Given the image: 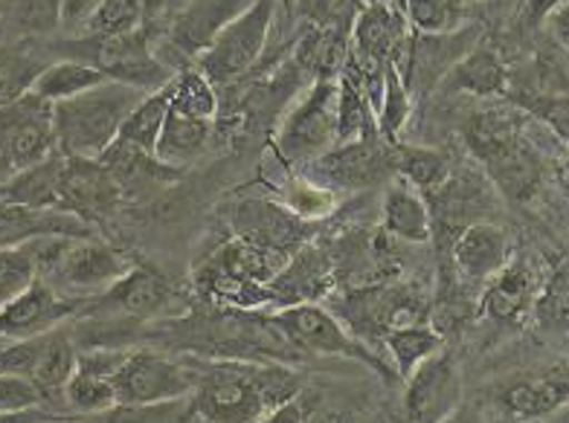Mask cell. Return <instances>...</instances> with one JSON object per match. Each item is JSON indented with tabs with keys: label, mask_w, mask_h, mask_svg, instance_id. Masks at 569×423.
<instances>
[{
	"label": "cell",
	"mask_w": 569,
	"mask_h": 423,
	"mask_svg": "<svg viewBox=\"0 0 569 423\" xmlns=\"http://www.w3.org/2000/svg\"><path fill=\"white\" fill-rule=\"evenodd\" d=\"M38 279L36 259H32L30 244L9 246L0 250V311L18 299L23 290Z\"/></svg>",
	"instance_id": "42"
},
{
	"label": "cell",
	"mask_w": 569,
	"mask_h": 423,
	"mask_svg": "<svg viewBox=\"0 0 569 423\" xmlns=\"http://www.w3.org/2000/svg\"><path fill=\"white\" fill-rule=\"evenodd\" d=\"M563 7H569V0H526L523 12H520V23H523L526 30H538Z\"/></svg>",
	"instance_id": "47"
},
{
	"label": "cell",
	"mask_w": 569,
	"mask_h": 423,
	"mask_svg": "<svg viewBox=\"0 0 569 423\" xmlns=\"http://www.w3.org/2000/svg\"><path fill=\"white\" fill-rule=\"evenodd\" d=\"M279 0H253L232 23H227L221 36L196 59V68L210 79L216 88H230L256 68L268 47L270 30L277 21Z\"/></svg>",
	"instance_id": "5"
},
{
	"label": "cell",
	"mask_w": 569,
	"mask_h": 423,
	"mask_svg": "<svg viewBox=\"0 0 569 423\" xmlns=\"http://www.w3.org/2000/svg\"><path fill=\"white\" fill-rule=\"evenodd\" d=\"M166 117H169V90L163 88V90H154V93H146V97L134 104V111L126 117L117 140L154 154L160 131H163L166 125Z\"/></svg>",
	"instance_id": "35"
},
{
	"label": "cell",
	"mask_w": 569,
	"mask_h": 423,
	"mask_svg": "<svg viewBox=\"0 0 569 423\" xmlns=\"http://www.w3.org/2000/svg\"><path fill=\"white\" fill-rule=\"evenodd\" d=\"M259 423H306V412H302L300 401H288L268 412Z\"/></svg>",
	"instance_id": "48"
},
{
	"label": "cell",
	"mask_w": 569,
	"mask_h": 423,
	"mask_svg": "<svg viewBox=\"0 0 569 423\" xmlns=\"http://www.w3.org/2000/svg\"><path fill=\"white\" fill-rule=\"evenodd\" d=\"M465 142L471 154L486 165L488 178L509 201L523 203L538 192L543 163L526 142L520 119L509 111H480L465 125Z\"/></svg>",
	"instance_id": "2"
},
{
	"label": "cell",
	"mask_w": 569,
	"mask_h": 423,
	"mask_svg": "<svg viewBox=\"0 0 569 423\" xmlns=\"http://www.w3.org/2000/svg\"><path fill=\"white\" fill-rule=\"evenodd\" d=\"M383 345L390 351V356L396 360L398 377H410L427 356H433L436 351H442V334L425 325H410V328H398V331H390L383 336Z\"/></svg>",
	"instance_id": "37"
},
{
	"label": "cell",
	"mask_w": 569,
	"mask_h": 423,
	"mask_svg": "<svg viewBox=\"0 0 569 423\" xmlns=\"http://www.w3.org/2000/svg\"><path fill=\"white\" fill-rule=\"evenodd\" d=\"M99 163L106 165L111 171V178L120 183L126 201L149 198V194L169 189L183 178V169L166 165L163 160H158V154H149V151L128 145L122 140H113L111 149L99 157Z\"/></svg>",
	"instance_id": "18"
},
{
	"label": "cell",
	"mask_w": 569,
	"mask_h": 423,
	"mask_svg": "<svg viewBox=\"0 0 569 423\" xmlns=\"http://www.w3.org/2000/svg\"><path fill=\"white\" fill-rule=\"evenodd\" d=\"M117 406H163L196 392L198 374L180 369L154 351H126L120 369L111 377Z\"/></svg>",
	"instance_id": "10"
},
{
	"label": "cell",
	"mask_w": 569,
	"mask_h": 423,
	"mask_svg": "<svg viewBox=\"0 0 569 423\" xmlns=\"http://www.w3.org/2000/svg\"><path fill=\"white\" fill-rule=\"evenodd\" d=\"M142 97L146 93L131 84L102 82L79 97L56 102L53 122L61 154L99 160L120 137L122 122Z\"/></svg>",
	"instance_id": "3"
},
{
	"label": "cell",
	"mask_w": 569,
	"mask_h": 423,
	"mask_svg": "<svg viewBox=\"0 0 569 423\" xmlns=\"http://www.w3.org/2000/svg\"><path fill=\"white\" fill-rule=\"evenodd\" d=\"M250 3L253 0H192L172 18L169 44L178 50L180 59L196 61L203 50H210L227 23L236 21Z\"/></svg>",
	"instance_id": "16"
},
{
	"label": "cell",
	"mask_w": 569,
	"mask_h": 423,
	"mask_svg": "<svg viewBox=\"0 0 569 423\" xmlns=\"http://www.w3.org/2000/svg\"><path fill=\"white\" fill-rule=\"evenodd\" d=\"M76 47H82L79 61L97 68L108 82H122L142 93H154L172 82V68L154 56L149 47L146 30L128 32V36L108 38H79Z\"/></svg>",
	"instance_id": "8"
},
{
	"label": "cell",
	"mask_w": 569,
	"mask_h": 423,
	"mask_svg": "<svg viewBox=\"0 0 569 423\" xmlns=\"http://www.w3.org/2000/svg\"><path fill=\"white\" fill-rule=\"evenodd\" d=\"M462 401V374L457 356L436 351L407 377L405 412L410 423H448Z\"/></svg>",
	"instance_id": "12"
},
{
	"label": "cell",
	"mask_w": 569,
	"mask_h": 423,
	"mask_svg": "<svg viewBox=\"0 0 569 423\" xmlns=\"http://www.w3.org/2000/svg\"><path fill=\"white\" fill-rule=\"evenodd\" d=\"M390 174H396L390 142H383L381 137H363V140L338 142L335 149L311 160L306 180L326 192L335 189L360 192V189L381 187Z\"/></svg>",
	"instance_id": "11"
},
{
	"label": "cell",
	"mask_w": 569,
	"mask_h": 423,
	"mask_svg": "<svg viewBox=\"0 0 569 423\" xmlns=\"http://www.w3.org/2000/svg\"><path fill=\"white\" fill-rule=\"evenodd\" d=\"M122 203H126V194H122L120 183L99 160L64 157V171H61V209L64 212L97 223L117 215Z\"/></svg>",
	"instance_id": "13"
},
{
	"label": "cell",
	"mask_w": 569,
	"mask_h": 423,
	"mask_svg": "<svg viewBox=\"0 0 569 423\" xmlns=\"http://www.w3.org/2000/svg\"><path fill=\"white\" fill-rule=\"evenodd\" d=\"M300 16L311 27H335V30H352L360 0H293Z\"/></svg>",
	"instance_id": "43"
},
{
	"label": "cell",
	"mask_w": 569,
	"mask_h": 423,
	"mask_svg": "<svg viewBox=\"0 0 569 423\" xmlns=\"http://www.w3.org/2000/svg\"><path fill=\"white\" fill-rule=\"evenodd\" d=\"M41 403H47L44 394L32 380L0 372V412H23V409H38Z\"/></svg>",
	"instance_id": "45"
},
{
	"label": "cell",
	"mask_w": 569,
	"mask_h": 423,
	"mask_svg": "<svg viewBox=\"0 0 569 423\" xmlns=\"http://www.w3.org/2000/svg\"><path fill=\"white\" fill-rule=\"evenodd\" d=\"M349 32L335 27H311L293 47V64L317 79H340L349 59Z\"/></svg>",
	"instance_id": "28"
},
{
	"label": "cell",
	"mask_w": 569,
	"mask_h": 423,
	"mask_svg": "<svg viewBox=\"0 0 569 423\" xmlns=\"http://www.w3.org/2000/svg\"><path fill=\"white\" fill-rule=\"evenodd\" d=\"M32 259H36L38 279H44L50 288L79 290V293H106L113 282H120L134 261L126 253L113 250L111 244L93 238H36L30 241ZM64 296V293H61Z\"/></svg>",
	"instance_id": "4"
},
{
	"label": "cell",
	"mask_w": 569,
	"mask_h": 423,
	"mask_svg": "<svg viewBox=\"0 0 569 423\" xmlns=\"http://www.w3.org/2000/svg\"><path fill=\"white\" fill-rule=\"evenodd\" d=\"M563 56H567V64H569V52H563Z\"/></svg>",
	"instance_id": "54"
},
{
	"label": "cell",
	"mask_w": 569,
	"mask_h": 423,
	"mask_svg": "<svg viewBox=\"0 0 569 423\" xmlns=\"http://www.w3.org/2000/svg\"><path fill=\"white\" fill-rule=\"evenodd\" d=\"M538 302V288L535 275L526 264H506L500 273L488 282L486 293L480 299V313L500 325H515L532 311Z\"/></svg>",
	"instance_id": "25"
},
{
	"label": "cell",
	"mask_w": 569,
	"mask_h": 423,
	"mask_svg": "<svg viewBox=\"0 0 569 423\" xmlns=\"http://www.w3.org/2000/svg\"><path fill=\"white\" fill-rule=\"evenodd\" d=\"M212 140V119H192L180 117V113L169 111L166 117V125L160 131L158 140V160H163L166 165H178V169H187L192 160L207 151Z\"/></svg>",
	"instance_id": "29"
},
{
	"label": "cell",
	"mask_w": 569,
	"mask_h": 423,
	"mask_svg": "<svg viewBox=\"0 0 569 423\" xmlns=\"http://www.w3.org/2000/svg\"><path fill=\"white\" fill-rule=\"evenodd\" d=\"M300 380L288 369L227 360L198 374L192 409L207 423H259L268 412L293 401Z\"/></svg>",
	"instance_id": "1"
},
{
	"label": "cell",
	"mask_w": 569,
	"mask_h": 423,
	"mask_svg": "<svg viewBox=\"0 0 569 423\" xmlns=\"http://www.w3.org/2000/svg\"><path fill=\"white\" fill-rule=\"evenodd\" d=\"M392 163L396 174L416 192L433 194L442 189L450 178V157L430 145H410V142H396L392 145Z\"/></svg>",
	"instance_id": "30"
},
{
	"label": "cell",
	"mask_w": 569,
	"mask_h": 423,
	"mask_svg": "<svg viewBox=\"0 0 569 423\" xmlns=\"http://www.w3.org/2000/svg\"><path fill=\"white\" fill-rule=\"evenodd\" d=\"M241 241L262 246L268 253L284 255L291 253L302 238L300 218L291 209L273 207L268 201H244L236 212Z\"/></svg>",
	"instance_id": "23"
},
{
	"label": "cell",
	"mask_w": 569,
	"mask_h": 423,
	"mask_svg": "<svg viewBox=\"0 0 569 423\" xmlns=\"http://www.w3.org/2000/svg\"><path fill=\"white\" fill-rule=\"evenodd\" d=\"M468 3H473V0H468Z\"/></svg>",
	"instance_id": "56"
},
{
	"label": "cell",
	"mask_w": 569,
	"mask_h": 423,
	"mask_svg": "<svg viewBox=\"0 0 569 423\" xmlns=\"http://www.w3.org/2000/svg\"><path fill=\"white\" fill-rule=\"evenodd\" d=\"M450 255L468 282H491L511 261V235L500 223L477 221L453 238Z\"/></svg>",
	"instance_id": "20"
},
{
	"label": "cell",
	"mask_w": 569,
	"mask_h": 423,
	"mask_svg": "<svg viewBox=\"0 0 569 423\" xmlns=\"http://www.w3.org/2000/svg\"><path fill=\"white\" fill-rule=\"evenodd\" d=\"M169 90V111L192 119H216L218 88L198 68H183L166 84Z\"/></svg>",
	"instance_id": "34"
},
{
	"label": "cell",
	"mask_w": 569,
	"mask_h": 423,
	"mask_svg": "<svg viewBox=\"0 0 569 423\" xmlns=\"http://www.w3.org/2000/svg\"><path fill=\"white\" fill-rule=\"evenodd\" d=\"M61 30V0H0V36L27 38Z\"/></svg>",
	"instance_id": "31"
},
{
	"label": "cell",
	"mask_w": 569,
	"mask_h": 423,
	"mask_svg": "<svg viewBox=\"0 0 569 423\" xmlns=\"http://www.w3.org/2000/svg\"><path fill=\"white\" fill-rule=\"evenodd\" d=\"M425 293L412 284H367L340 299V316L355 328V336L381 340L398 328L425 325L427 322Z\"/></svg>",
	"instance_id": "9"
},
{
	"label": "cell",
	"mask_w": 569,
	"mask_h": 423,
	"mask_svg": "<svg viewBox=\"0 0 569 423\" xmlns=\"http://www.w3.org/2000/svg\"><path fill=\"white\" fill-rule=\"evenodd\" d=\"M410 90H407L405 79H401L396 64H390L387 73H383L381 104H378V111H375V125H378V134H381L383 142H390V145L401 142V131H405L407 119H410Z\"/></svg>",
	"instance_id": "39"
},
{
	"label": "cell",
	"mask_w": 569,
	"mask_h": 423,
	"mask_svg": "<svg viewBox=\"0 0 569 423\" xmlns=\"http://www.w3.org/2000/svg\"><path fill=\"white\" fill-rule=\"evenodd\" d=\"M335 279H338L335 261L322 253L320 246H302L300 253H293V259L284 261V268L268 282L270 305H311L335 288Z\"/></svg>",
	"instance_id": "15"
},
{
	"label": "cell",
	"mask_w": 569,
	"mask_h": 423,
	"mask_svg": "<svg viewBox=\"0 0 569 423\" xmlns=\"http://www.w3.org/2000/svg\"><path fill=\"white\" fill-rule=\"evenodd\" d=\"M279 3H291V0H279Z\"/></svg>",
	"instance_id": "52"
},
{
	"label": "cell",
	"mask_w": 569,
	"mask_h": 423,
	"mask_svg": "<svg viewBox=\"0 0 569 423\" xmlns=\"http://www.w3.org/2000/svg\"><path fill=\"white\" fill-rule=\"evenodd\" d=\"M149 0H102L84 27L82 38L128 36V32L146 30L142 23L149 18Z\"/></svg>",
	"instance_id": "40"
},
{
	"label": "cell",
	"mask_w": 569,
	"mask_h": 423,
	"mask_svg": "<svg viewBox=\"0 0 569 423\" xmlns=\"http://www.w3.org/2000/svg\"><path fill=\"white\" fill-rule=\"evenodd\" d=\"M268 320L279 328V334L288 340V345L297 354H329L346 356V360H360V363L375 369L381 377L392 380L390 365L383 363L375 351H369L367 342H360L358 336L349 334L338 313L326 311L317 302L279 308L277 313H270Z\"/></svg>",
	"instance_id": "7"
},
{
	"label": "cell",
	"mask_w": 569,
	"mask_h": 423,
	"mask_svg": "<svg viewBox=\"0 0 569 423\" xmlns=\"http://www.w3.org/2000/svg\"><path fill=\"white\" fill-rule=\"evenodd\" d=\"M174 302L172 284L166 282V275L158 273L154 268L146 264H134L122 275L120 282H113L111 288L97 299V305H108L113 311L126 313L131 320H154L160 313H166Z\"/></svg>",
	"instance_id": "21"
},
{
	"label": "cell",
	"mask_w": 569,
	"mask_h": 423,
	"mask_svg": "<svg viewBox=\"0 0 569 423\" xmlns=\"http://www.w3.org/2000/svg\"><path fill=\"white\" fill-rule=\"evenodd\" d=\"M338 142L363 140V137H381L375 125V111L367 93L355 79L340 73L338 79Z\"/></svg>",
	"instance_id": "38"
},
{
	"label": "cell",
	"mask_w": 569,
	"mask_h": 423,
	"mask_svg": "<svg viewBox=\"0 0 569 423\" xmlns=\"http://www.w3.org/2000/svg\"><path fill=\"white\" fill-rule=\"evenodd\" d=\"M61 171L64 154L56 151L44 163L18 171L16 178L0 187V203H21L36 209H61Z\"/></svg>",
	"instance_id": "27"
},
{
	"label": "cell",
	"mask_w": 569,
	"mask_h": 423,
	"mask_svg": "<svg viewBox=\"0 0 569 423\" xmlns=\"http://www.w3.org/2000/svg\"><path fill=\"white\" fill-rule=\"evenodd\" d=\"M338 79H317L306 97L284 113L277 149L288 163L308 165L338 145Z\"/></svg>",
	"instance_id": "6"
},
{
	"label": "cell",
	"mask_w": 569,
	"mask_h": 423,
	"mask_svg": "<svg viewBox=\"0 0 569 423\" xmlns=\"http://www.w3.org/2000/svg\"><path fill=\"white\" fill-rule=\"evenodd\" d=\"M99 3L102 0H61V30L70 36H82Z\"/></svg>",
	"instance_id": "46"
},
{
	"label": "cell",
	"mask_w": 569,
	"mask_h": 423,
	"mask_svg": "<svg viewBox=\"0 0 569 423\" xmlns=\"http://www.w3.org/2000/svg\"><path fill=\"white\" fill-rule=\"evenodd\" d=\"M500 403L515 417H549L569 403V365L511 380L500 389Z\"/></svg>",
	"instance_id": "22"
},
{
	"label": "cell",
	"mask_w": 569,
	"mask_h": 423,
	"mask_svg": "<svg viewBox=\"0 0 569 423\" xmlns=\"http://www.w3.org/2000/svg\"><path fill=\"white\" fill-rule=\"evenodd\" d=\"M396 3H398V7H401V3H405V0H396Z\"/></svg>",
	"instance_id": "53"
},
{
	"label": "cell",
	"mask_w": 569,
	"mask_h": 423,
	"mask_svg": "<svg viewBox=\"0 0 569 423\" xmlns=\"http://www.w3.org/2000/svg\"><path fill=\"white\" fill-rule=\"evenodd\" d=\"M383 232L405 244H427L433 238V218L425 194L398 180L383 192Z\"/></svg>",
	"instance_id": "26"
},
{
	"label": "cell",
	"mask_w": 569,
	"mask_h": 423,
	"mask_svg": "<svg viewBox=\"0 0 569 423\" xmlns=\"http://www.w3.org/2000/svg\"><path fill=\"white\" fill-rule=\"evenodd\" d=\"M27 41H9L0 44V108L30 93L36 79L47 70V61L32 52Z\"/></svg>",
	"instance_id": "32"
},
{
	"label": "cell",
	"mask_w": 569,
	"mask_h": 423,
	"mask_svg": "<svg viewBox=\"0 0 569 423\" xmlns=\"http://www.w3.org/2000/svg\"><path fill=\"white\" fill-rule=\"evenodd\" d=\"M93 238L97 226L64 209H36L0 203V250L30 244L36 238Z\"/></svg>",
	"instance_id": "17"
},
{
	"label": "cell",
	"mask_w": 569,
	"mask_h": 423,
	"mask_svg": "<svg viewBox=\"0 0 569 423\" xmlns=\"http://www.w3.org/2000/svg\"><path fill=\"white\" fill-rule=\"evenodd\" d=\"M126 351H79V365L73 377L64 386V406L76 415H102L117 409V392H113V372L120 369Z\"/></svg>",
	"instance_id": "19"
},
{
	"label": "cell",
	"mask_w": 569,
	"mask_h": 423,
	"mask_svg": "<svg viewBox=\"0 0 569 423\" xmlns=\"http://www.w3.org/2000/svg\"><path fill=\"white\" fill-rule=\"evenodd\" d=\"M563 171H567V178H569V157H567V163H563Z\"/></svg>",
	"instance_id": "51"
},
{
	"label": "cell",
	"mask_w": 569,
	"mask_h": 423,
	"mask_svg": "<svg viewBox=\"0 0 569 423\" xmlns=\"http://www.w3.org/2000/svg\"><path fill=\"white\" fill-rule=\"evenodd\" d=\"M535 311H538L540 322H547V325L569 322V264H561L549 275L547 288L535 302Z\"/></svg>",
	"instance_id": "44"
},
{
	"label": "cell",
	"mask_w": 569,
	"mask_h": 423,
	"mask_svg": "<svg viewBox=\"0 0 569 423\" xmlns=\"http://www.w3.org/2000/svg\"><path fill=\"white\" fill-rule=\"evenodd\" d=\"M547 23H549V32H552L555 38V44L561 47L563 52H569V7L558 9Z\"/></svg>",
	"instance_id": "49"
},
{
	"label": "cell",
	"mask_w": 569,
	"mask_h": 423,
	"mask_svg": "<svg viewBox=\"0 0 569 423\" xmlns=\"http://www.w3.org/2000/svg\"><path fill=\"white\" fill-rule=\"evenodd\" d=\"M506 97L517 111L538 119L540 125H547L558 140L569 145V93H535V90L511 88Z\"/></svg>",
	"instance_id": "41"
},
{
	"label": "cell",
	"mask_w": 569,
	"mask_h": 423,
	"mask_svg": "<svg viewBox=\"0 0 569 423\" xmlns=\"http://www.w3.org/2000/svg\"><path fill=\"white\" fill-rule=\"evenodd\" d=\"M102 82H108L106 75L99 73L97 68H90L79 59H64L47 64V70L36 79L32 84V93H38L41 99H47L50 104L64 102V99H73L84 90L99 88Z\"/></svg>",
	"instance_id": "33"
},
{
	"label": "cell",
	"mask_w": 569,
	"mask_h": 423,
	"mask_svg": "<svg viewBox=\"0 0 569 423\" xmlns=\"http://www.w3.org/2000/svg\"><path fill=\"white\" fill-rule=\"evenodd\" d=\"M79 305H82L79 299L61 296L44 279H36L21 296L12 299L0 311V340H32L47 331H56L82 311Z\"/></svg>",
	"instance_id": "14"
},
{
	"label": "cell",
	"mask_w": 569,
	"mask_h": 423,
	"mask_svg": "<svg viewBox=\"0 0 569 423\" xmlns=\"http://www.w3.org/2000/svg\"><path fill=\"white\" fill-rule=\"evenodd\" d=\"M47 423H59V417H56V421H47Z\"/></svg>",
	"instance_id": "55"
},
{
	"label": "cell",
	"mask_w": 569,
	"mask_h": 423,
	"mask_svg": "<svg viewBox=\"0 0 569 423\" xmlns=\"http://www.w3.org/2000/svg\"><path fill=\"white\" fill-rule=\"evenodd\" d=\"M439 88L442 93H471L480 99L506 97L511 88V75L495 47L477 44L445 73Z\"/></svg>",
	"instance_id": "24"
},
{
	"label": "cell",
	"mask_w": 569,
	"mask_h": 423,
	"mask_svg": "<svg viewBox=\"0 0 569 423\" xmlns=\"http://www.w3.org/2000/svg\"><path fill=\"white\" fill-rule=\"evenodd\" d=\"M56 421L53 412L47 409H23V412H0V423H47Z\"/></svg>",
	"instance_id": "50"
},
{
	"label": "cell",
	"mask_w": 569,
	"mask_h": 423,
	"mask_svg": "<svg viewBox=\"0 0 569 423\" xmlns=\"http://www.w3.org/2000/svg\"><path fill=\"white\" fill-rule=\"evenodd\" d=\"M468 0H405V18L419 36H450L468 21Z\"/></svg>",
	"instance_id": "36"
}]
</instances>
